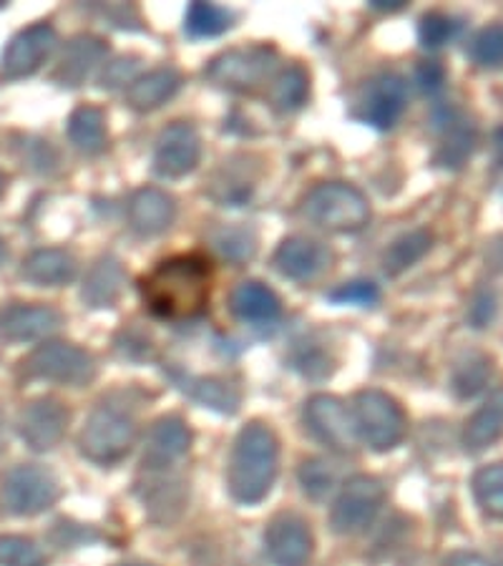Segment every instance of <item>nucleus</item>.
I'll use <instances>...</instances> for the list:
<instances>
[{
	"instance_id": "a878e982",
	"label": "nucleus",
	"mask_w": 503,
	"mask_h": 566,
	"mask_svg": "<svg viewBox=\"0 0 503 566\" xmlns=\"http://www.w3.org/2000/svg\"><path fill=\"white\" fill-rule=\"evenodd\" d=\"M124 270L118 260L101 258L94 270L88 272L84 285V300L91 307H108L114 305L124 292Z\"/></svg>"
},
{
	"instance_id": "f03ea898",
	"label": "nucleus",
	"mask_w": 503,
	"mask_h": 566,
	"mask_svg": "<svg viewBox=\"0 0 503 566\" xmlns=\"http://www.w3.org/2000/svg\"><path fill=\"white\" fill-rule=\"evenodd\" d=\"M280 465V443L268 426L250 423L237 436L227 486L240 504H260L270 494Z\"/></svg>"
},
{
	"instance_id": "c9c22d12",
	"label": "nucleus",
	"mask_w": 503,
	"mask_h": 566,
	"mask_svg": "<svg viewBox=\"0 0 503 566\" xmlns=\"http://www.w3.org/2000/svg\"><path fill=\"white\" fill-rule=\"evenodd\" d=\"M471 59L483 69H503V23L489 25L475 35Z\"/></svg>"
},
{
	"instance_id": "de8ad7c7",
	"label": "nucleus",
	"mask_w": 503,
	"mask_h": 566,
	"mask_svg": "<svg viewBox=\"0 0 503 566\" xmlns=\"http://www.w3.org/2000/svg\"><path fill=\"white\" fill-rule=\"evenodd\" d=\"M3 189H6V175L0 171V197H3Z\"/></svg>"
},
{
	"instance_id": "c756f323",
	"label": "nucleus",
	"mask_w": 503,
	"mask_h": 566,
	"mask_svg": "<svg viewBox=\"0 0 503 566\" xmlns=\"http://www.w3.org/2000/svg\"><path fill=\"white\" fill-rule=\"evenodd\" d=\"M473 496L483 514L503 522V463H491L473 476Z\"/></svg>"
},
{
	"instance_id": "09e8293b",
	"label": "nucleus",
	"mask_w": 503,
	"mask_h": 566,
	"mask_svg": "<svg viewBox=\"0 0 503 566\" xmlns=\"http://www.w3.org/2000/svg\"><path fill=\"white\" fill-rule=\"evenodd\" d=\"M6 260V244H3V240H0V262Z\"/></svg>"
},
{
	"instance_id": "39448f33",
	"label": "nucleus",
	"mask_w": 503,
	"mask_h": 566,
	"mask_svg": "<svg viewBox=\"0 0 503 566\" xmlns=\"http://www.w3.org/2000/svg\"><path fill=\"white\" fill-rule=\"evenodd\" d=\"M274 63H277V51L272 45H247L209 61L205 76L219 88L247 94L258 91L272 76Z\"/></svg>"
},
{
	"instance_id": "c85d7f7f",
	"label": "nucleus",
	"mask_w": 503,
	"mask_h": 566,
	"mask_svg": "<svg viewBox=\"0 0 503 566\" xmlns=\"http://www.w3.org/2000/svg\"><path fill=\"white\" fill-rule=\"evenodd\" d=\"M493 376V360L483 353H471L465 355L463 360H459L453 370V390L459 398H473L489 386V380Z\"/></svg>"
},
{
	"instance_id": "72a5a7b5",
	"label": "nucleus",
	"mask_w": 503,
	"mask_h": 566,
	"mask_svg": "<svg viewBox=\"0 0 503 566\" xmlns=\"http://www.w3.org/2000/svg\"><path fill=\"white\" fill-rule=\"evenodd\" d=\"M0 566H45L43 549L25 536H0Z\"/></svg>"
},
{
	"instance_id": "f257e3e1",
	"label": "nucleus",
	"mask_w": 503,
	"mask_h": 566,
	"mask_svg": "<svg viewBox=\"0 0 503 566\" xmlns=\"http://www.w3.org/2000/svg\"><path fill=\"white\" fill-rule=\"evenodd\" d=\"M146 307L161 319L187 323L205 313L212 295V264L205 254H177L161 260L139 282Z\"/></svg>"
},
{
	"instance_id": "2f4dec72",
	"label": "nucleus",
	"mask_w": 503,
	"mask_h": 566,
	"mask_svg": "<svg viewBox=\"0 0 503 566\" xmlns=\"http://www.w3.org/2000/svg\"><path fill=\"white\" fill-rule=\"evenodd\" d=\"M189 392L199 403L222 410V413H234L237 406H240V392H237V388L219 378H201L189 388Z\"/></svg>"
},
{
	"instance_id": "58836bf2",
	"label": "nucleus",
	"mask_w": 503,
	"mask_h": 566,
	"mask_svg": "<svg viewBox=\"0 0 503 566\" xmlns=\"http://www.w3.org/2000/svg\"><path fill=\"white\" fill-rule=\"evenodd\" d=\"M219 250L230 260L244 262L250 254H254V240L244 230H227L224 234H219Z\"/></svg>"
},
{
	"instance_id": "8fccbe9b",
	"label": "nucleus",
	"mask_w": 503,
	"mask_h": 566,
	"mask_svg": "<svg viewBox=\"0 0 503 566\" xmlns=\"http://www.w3.org/2000/svg\"><path fill=\"white\" fill-rule=\"evenodd\" d=\"M496 566H503V549H501L499 556H496Z\"/></svg>"
},
{
	"instance_id": "ea45409f",
	"label": "nucleus",
	"mask_w": 503,
	"mask_h": 566,
	"mask_svg": "<svg viewBox=\"0 0 503 566\" xmlns=\"http://www.w3.org/2000/svg\"><path fill=\"white\" fill-rule=\"evenodd\" d=\"M416 81H418L420 91H426V94H433V91L443 86L446 71L438 61H420L418 69H416Z\"/></svg>"
},
{
	"instance_id": "4468645a",
	"label": "nucleus",
	"mask_w": 503,
	"mask_h": 566,
	"mask_svg": "<svg viewBox=\"0 0 503 566\" xmlns=\"http://www.w3.org/2000/svg\"><path fill=\"white\" fill-rule=\"evenodd\" d=\"M305 421L317 441L331 446L337 453H350L355 449L353 418L340 400L333 396L310 398L305 408Z\"/></svg>"
},
{
	"instance_id": "1a4fd4ad",
	"label": "nucleus",
	"mask_w": 503,
	"mask_h": 566,
	"mask_svg": "<svg viewBox=\"0 0 503 566\" xmlns=\"http://www.w3.org/2000/svg\"><path fill=\"white\" fill-rule=\"evenodd\" d=\"M386 504V486L380 479L353 476L345 483L331 511V526L337 534H358L378 516Z\"/></svg>"
},
{
	"instance_id": "ddd939ff",
	"label": "nucleus",
	"mask_w": 503,
	"mask_h": 566,
	"mask_svg": "<svg viewBox=\"0 0 503 566\" xmlns=\"http://www.w3.org/2000/svg\"><path fill=\"white\" fill-rule=\"evenodd\" d=\"M201 159V139L195 126L171 124L161 132L154 149V171L159 177L179 179L197 169Z\"/></svg>"
},
{
	"instance_id": "423d86ee",
	"label": "nucleus",
	"mask_w": 503,
	"mask_h": 566,
	"mask_svg": "<svg viewBox=\"0 0 503 566\" xmlns=\"http://www.w3.org/2000/svg\"><path fill=\"white\" fill-rule=\"evenodd\" d=\"M355 428L373 451H390L406 438V413L380 390H363L355 396Z\"/></svg>"
},
{
	"instance_id": "6ab92c4d",
	"label": "nucleus",
	"mask_w": 503,
	"mask_h": 566,
	"mask_svg": "<svg viewBox=\"0 0 503 566\" xmlns=\"http://www.w3.org/2000/svg\"><path fill=\"white\" fill-rule=\"evenodd\" d=\"M177 217L174 199L157 187H144L136 191L129 202V222L132 230L144 237H157L167 232Z\"/></svg>"
},
{
	"instance_id": "9d476101",
	"label": "nucleus",
	"mask_w": 503,
	"mask_h": 566,
	"mask_svg": "<svg viewBox=\"0 0 503 566\" xmlns=\"http://www.w3.org/2000/svg\"><path fill=\"white\" fill-rule=\"evenodd\" d=\"M408 86L398 73H378L355 98L353 114L360 122L375 126V129L388 132L398 124L400 114L406 112Z\"/></svg>"
},
{
	"instance_id": "2eb2a0df",
	"label": "nucleus",
	"mask_w": 503,
	"mask_h": 566,
	"mask_svg": "<svg viewBox=\"0 0 503 566\" xmlns=\"http://www.w3.org/2000/svg\"><path fill=\"white\" fill-rule=\"evenodd\" d=\"M264 546H268V556L274 566H307L313 556V534H310L305 518L297 514H280L268 526Z\"/></svg>"
},
{
	"instance_id": "bb28decb",
	"label": "nucleus",
	"mask_w": 503,
	"mask_h": 566,
	"mask_svg": "<svg viewBox=\"0 0 503 566\" xmlns=\"http://www.w3.org/2000/svg\"><path fill=\"white\" fill-rule=\"evenodd\" d=\"M310 96V76L305 66L300 63H290L274 76L270 86V104L277 112H295Z\"/></svg>"
},
{
	"instance_id": "dca6fc26",
	"label": "nucleus",
	"mask_w": 503,
	"mask_h": 566,
	"mask_svg": "<svg viewBox=\"0 0 503 566\" xmlns=\"http://www.w3.org/2000/svg\"><path fill=\"white\" fill-rule=\"evenodd\" d=\"M63 315L49 305H11L0 310V337L8 343H31L56 333Z\"/></svg>"
},
{
	"instance_id": "a18cd8bd",
	"label": "nucleus",
	"mask_w": 503,
	"mask_h": 566,
	"mask_svg": "<svg viewBox=\"0 0 503 566\" xmlns=\"http://www.w3.org/2000/svg\"><path fill=\"white\" fill-rule=\"evenodd\" d=\"M493 149H496V157L503 164V126H499L496 134H493Z\"/></svg>"
},
{
	"instance_id": "f3484780",
	"label": "nucleus",
	"mask_w": 503,
	"mask_h": 566,
	"mask_svg": "<svg viewBox=\"0 0 503 566\" xmlns=\"http://www.w3.org/2000/svg\"><path fill=\"white\" fill-rule=\"evenodd\" d=\"M333 264V252L310 237H290L274 252V268L290 280H313Z\"/></svg>"
},
{
	"instance_id": "b1692460",
	"label": "nucleus",
	"mask_w": 503,
	"mask_h": 566,
	"mask_svg": "<svg viewBox=\"0 0 503 566\" xmlns=\"http://www.w3.org/2000/svg\"><path fill=\"white\" fill-rule=\"evenodd\" d=\"M179 86L181 76L177 69H157L134 81L129 94H126V102H129L134 112H154V108L167 104L177 94Z\"/></svg>"
},
{
	"instance_id": "aec40b11",
	"label": "nucleus",
	"mask_w": 503,
	"mask_h": 566,
	"mask_svg": "<svg viewBox=\"0 0 503 566\" xmlns=\"http://www.w3.org/2000/svg\"><path fill=\"white\" fill-rule=\"evenodd\" d=\"M191 446V431L187 423L177 416L159 418L146 438V465L149 469H164L179 461L181 455L189 451Z\"/></svg>"
},
{
	"instance_id": "37998d69",
	"label": "nucleus",
	"mask_w": 503,
	"mask_h": 566,
	"mask_svg": "<svg viewBox=\"0 0 503 566\" xmlns=\"http://www.w3.org/2000/svg\"><path fill=\"white\" fill-rule=\"evenodd\" d=\"M446 566H491V564L483 559V556L473 554V552H459V554L448 556Z\"/></svg>"
},
{
	"instance_id": "79ce46f5",
	"label": "nucleus",
	"mask_w": 503,
	"mask_h": 566,
	"mask_svg": "<svg viewBox=\"0 0 503 566\" xmlns=\"http://www.w3.org/2000/svg\"><path fill=\"white\" fill-rule=\"evenodd\" d=\"M134 69H136V63L129 61V59H122V61L112 63V66H108V71H106V76H104V86H114L116 88V86H122V84H132Z\"/></svg>"
},
{
	"instance_id": "9b49d317",
	"label": "nucleus",
	"mask_w": 503,
	"mask_h": 566,
	"mask_svg": "<svg viewBox=\"0 0 503 566\" xmlns=\"http://www.w3.org/2000/svg\"><path fill=\"white\" fill-rule=\"evenodd\" d=\"M59 35L49 23H33L18 31L0 59V78L18 81L39 71L56 49Z\"/></svg>"
},
{
	"instance_id": "4be33fe9",
	"label": "nucleus",
	"mask_w": 503,
	"mask_h": 566,
	"mask_svg": "<svg viewBox=\"0 0 503 566\" xmlns=\"http://www.w3.org/2000/svg\"><path fill=\"white\" fill-rule=\"evenodd\" d=\"M503 438V388L493 390L491 398L465 421L461 441L469 453L491 449Z\"/></svg>"
},
{
	"instance_id": "6e6552de",
	"label": "nucleus",
	"mask_w": 503,
	"mask_h": 566,
	"mask_svg": "<svg viewBox=\"0 0 503 566\" xmlns=\"http://www.w3.org/2000/svg\"><path fill=\"white\" fill-rule=\"evenodd\" d=\"M134 423L114 408H96L81 428L78 449L88 461L108 465L122 461L134 446Z\"/></svg>"
},
{
	"instance_id": "3c124183",
	"label": "nucleus",
	"mask_w": 503,
	"mask_h": 566,
	"mask_svg": "<svg viewBox=\"0 0 503 566\" xmlns=\"http://www.w3.org/2000/svg\"><path fill=\"white\" fill-rule=\"evenodd\" d=\"M118 566H151V564H118Z\"/></svg>"
},
{
	"instance_id": "a211bd4d",
	"label": "nucleus",
	"mask_w": 503,
	"mask_h": 566,
	"mask_svg": "<svg viewBox=\"0 0 503 566\" xmlns=\"http://www.w3.org/2000/svg\"><path fill=\"white\" fill-rule=\"evenodd\" d=\"M106 53V43L96 39V35H76L63 49L59 66L53 71V81L69 88L84 86L98 63H104Z\"/></svg>"
},
{
	"instance_id": "a19ab883",
	"label": "nucleus",
	"mask_w": 503,
	"mask_h": 566,
	"mask_svg": "<svg viewBox=\"0 0 503 566\" xmlns=\"http://www.w3.org/2000/svg\"><path fill=\"white\" fill-rule=\"evenodd\" d=\"M496 317V295L489 290H481L471 303V323L475 327H486Z\"/></svg>"
},
{
	"instance_id": "20e7f679",
	"label": "nucleus",
	"mask_w": 503,
	"mask_h": 566,
	"mask_svg": "<svg viewBox=\"0 0 503 566\" xmlns=\"http://www.w3.org/2000/svg\"><path fill=\"white\" fill-rule=\"evenodd\" d=\"M21 376L81 388L96 376V363L78 345L53 340L43 343L21 363Z\"/></svg>"
},
{
	"instance_id": "7ed1b4c3",
	"label": "nucleus",
	"mask_w": 503,
	"mask_h": 566,
	"mask_svg": "<svg viewBox=\"0 0 503 566\" xmlns=\"http://www.w3.org/2000/svg\"><path fill=\"white\" fill-rule=\"evenodd\" d=\"M302 214L319 230L358 232L368 224L370 205L358 187L325 181L302 199Z\"/></svg>"
},
{
	"instance_id": "4c0bfd02",
	"label": "nucleus",
	"mask_w": 503,
	"mask_h": 566,
	"mask_svg": "<svg viewBox=\"0 0 503 566\" xmlns=\"http://www.w3.org/2000/svg\"><path fill=\"white\" fill-rule=\"evenodd\" d=\"M380 292L378 287L373 285V282H365V280H358V282H345L343 287H337L335 292H331V300L333 303H340V305H375L378 303Z\"/></svg>"
},
{
	"instance_id": "f704fd0d",
	"label": "nucleus",
	"mask_w": 503,
	"mask_h": 566,
	"mask_svg": "<svg viewBox=\"0 0 503 566\" xmlns=\"http://www.w3.org/2000/svg\"><path fill=\"white\" fill-rule=\"evenodd\" d=\"M473 146H475V132L469 124H455L451 126V132H448V139L441 146V151H438L436 159L448 169L463 167L465 159L471 157Z\"/></svg>"
},
{
	"instance_id": "393cba45",
	"label": "nucleus",
	"mask_w": 503,
	"mask_h": 566,
	"mask_svg": "<svg viewBox=\"0 0 503 566\" xmlns=\"http://www.w3.org/2000/svg\"><path fill=\"white\" fill-rule=\"evenodd\" d=\"M69 139L78 151L96 157L104 154L108 146V132H106V116L98 106H78L76 112L69 116Z\"/></svg>"
},
{
	"instance_id": "e433bc0d",
	"label": "nucleus",
	"mask_w": 503,
	"mask_h": 566,
	"mask_svg": "<svg viewBox=\"0 0 503 566\" xmlns=\"http://www.w3.org/2000/svg\"><path fill=\"white\" fill-rule=\"evenodd\" d=\"M300 481H302V489H305L307 496L325 499L333 491V486H335L337 473L333 471V465L327 463V461L313 459V461L302 463Z\"/></svg>"
},
{
	"instance_id": "473e14b6",
	"label": "nucleus",
	"mask_w": 503,
	"mask_h": 566,
	"mask_svg": "<svg viewBox=\"0 0 503 566\" xmlns=\"http://www.w3.org/2000/svg\"><path fill=\"white\" fill-rule=\"evenodd\" d=\"M463 23L455 21V18L446 13H428L420 18L418 25V39L423 43V49H443L446 43H451L455 35L461 33Z\"/></svg>"
},
{
	"instance_id": "c03bdc74",
	"label": "nucleus",
	"mask_w": 503,
	"mask_h": 566,
	"mask_svg": "<svg viewBox=\"0 0 503 566\" xmlns=\"http://www.w3.org/2000/svg\"><path fill=\"white\" fill-rule=\"evenodd\" d=\"M373 8H380V11H400V8H406L402 0H375Z\"/></svg>"
},
{
	"instance_id": "5701e85b",
	"label": "nucleus",
	"mask_w": 503,
	"mask_h": 566,
	"mask_svg": "<svg viewBox=\"0 0 503 566\" xmlns=\"http://www.w3.org/2000/svg\"><path fill=\"white\" fill-rule=\"evenodd\" d=\"M23 277L39 287H61L76 277V260L59 248L35 250L23 260Z\"/></svg>"
},
{
	"instance_id": "cd10ccee",
	"label": "nucleus",
	"mask_w": 503,
	"mask_h": 566,
	"mask_svg": "<svg viewBox=\"0 0 503 566\" xmlns=\"http://www.w3.org/2000/svg\"><path fill=\"white\" fill-rule=\"evenodd\" d=\"M431 248H433V237L426 230H413L398 237V240L388 248L386 260H383L386 262L388 275H400V272L413 268L418 260L426 258Z\"/></svg>"
},
{
	"instance_id": "49530a36",
	"label": "nucleus",
	"mask_w": 503,
	"mask_h": 566,
	"mask_svg": "<svg viewBox=\"0 0 503 566\" xmlns=\"http://www.w3.org/2000/svg\"><path fill=\"white\" fill-rule=\"evenodd\" d=\"M6 451V418L0 413V453Z\"/></svg>"
},
{
	"instance_id": "f8f14e48",
	"label": "nucleus",
	"mask_w": 503,
	"mask_h": 566,
	"mask_svg": "<svg viewBox=\"0 0 503 566\" xmlns=\"http://www.w3.org/2000/svg\"><path fill=\"white\" fill-rule=\"evenodd\" d=\"M71 413L69 408L56 398H39L25 406L18 416V433L29 449L33 451H51L63 441L69 431Z\"/></svg>"
},
{
	"instance_id": "7c9ffc66",
	"label": "nucleus",
	"mask_w": 503,
	"mask_h": 566,
	"mask_svg": "<svg viewBox=\"0 0 503 566\" xmlns=\"http://www.w3.org/2000/svg\"><path fill=\"white\" fill-rule=\"evenodd\" d=\"M234 21V15L214 3H191L187 13V33L195 39H214L224 33Z\"/></svg>"
},
{
	"instance_id": "0eeeda50",
	"label": "nucleus",
	"mask_w": 503,
	"mask_h": 566,
	"mask_svg": "<svg viewBox=\"0 0 503 566\" xmlns=\"http://www.w3.org/2000/svg\"><path fill=\"white\" fill-rule=\"evenodd\" d=\"M59 481L43 465H15L0 481V504L15 516H35L56 504Z\"/></svg>"
},
{
	"instance_id": "412c9836",
	"label": "nucleus",
	"mask_w": 503,
	"mask_h": 566,
	"mask_svg": "<svg viewBox=\"0 0 503 566\" xmlns=\"http://www.w3.org/2000/svg\"><path fill=\"white\" fill-rule=\"evenodd\" d=\"M230 305L232 313L252 327H274L282 315L280 297L262 282H242L232 292Z\"/></svg>"
}]
</instances>
